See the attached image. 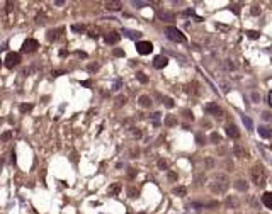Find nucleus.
I'll return each mask as SVG.
<instances>
[{
  "instance_id": "f257e3e1",
  "label": "nucleus",
  "mask_w": 272,
  "mask_h": 214,
  "mask_svg": "<svg viewBox=\"0 0 272 214\" xmlns=\"http://www.w3.org/2000/svg\"><path fill=\"white\" fill-rule=\"evenodd\" d=\"M165 36L170 39V41H173V43H186V36L182 34V31L177 29V27H173V26H168L165 29Z\"/></svg>"
},
{
  "instance_id": "f03ea898",
  "label": "nucleus",
  "mask_w": 272,
  "mask_h": 214,
  "mask_svg": "<svg viewBox=\"0 0 272 214\" xmlns=\"http://www.w3.org/2000/svg\"><path fill=\"white\" fill-rule=\"evenodd\" d=\"M252 179L255 185H265V172L262 166H253L252 168Z\"/></svg>"
},
{
  "instance_id": "7ed1b4c3",
  "label": "nucleus",
  "mask_w": 272,
  "mask_h": 214,
  "mask_svg": "<svg viewBox=\"0 0 272 214\" xmlns=\"http://www.w3.org/2000/svg\"><path fill=\"white\" fill-rule=\"evenodd\" d=\"M136 51L140 54H150L153 51V44L150 41H138L136 43Z\"/></svg>"
},
{
  "instance_id": "20e7f679",
  "label": "nucleus",
  "mask_w": 272,
  "mask_h": 214,
  "mask_svg": "<svg viewBox=\"0 0 272 214\" xmlns=\"http://www.w3.org/2000/svg\"><path fill=\"white\" fill-rule=\"evenodd\" d=\"M21 63V54L19 53H9L5 56V66L7 68H14Z\"/></svg>"
},
{
  "instance_id": "39448f33",
  "label": "nucleus",
  "mask_w": 272,
  "mask_h": 214,
  "mask_svg": "<svg viewBox=\"0 0 272 214\" xmlns=\"http://www.w3.org/2000/svg\"><path fill=\"white\" fill-rule=\"evenodd\" d=\"M39 48V43L36 41V39H26V41L22 43V53H32L36 51V49Z\"/></svg>"
},
{
  "instance_id": "423d86ee",
  "label": "nucleus",
  "mask_w": 272,
  "mask_h": 214,
  "mask_svg": "<svg viewBox=\"0 0 272 214\" xmlns=\"http://www.w3.org/2000/svg\"><path fill=\"white\" fill-rule=\"evenodd\" d=\"M119 39H121V34L116 32V31H111V32H107V34L104 36V41H106L107 44H118Z\"/></svg>"
},
{
  "instance_id": "0eeeda50",
  "label": "nucleus",
  "mask_w": 272,
  "mask_h": 214,
  "mask_svg": "<svg viewBox=\"0 0 272 214\" xmlns=\"http://www.w3.org/2000/svg\"><path fill=\"white\" fill-rule=\"evenodd\" d=\"M167 65H168V58H167V56H163V54H158V56H155L153 66L157 68V70H162V68H165Z\"/></svg>"
},
{
  "instance_id": "6e6552de",
  "label": "nucleus",
  "mask_w": 272,
  "mask_h": 214,
  "mask_svg": "<svg viewBox=\"0 0 272 214\" xmlns=\"http://www.w3.org/2000/svg\"><path fill=\"white\" fill-rule=\"evenodd\" d=\"M158 17L163 22H173L175 20V16L172 12H168V10H158Z\"/></svg>"
},
{
  "instance_id": "1a4fd4ad",
  "label": "nucleus",
  "mask_w": 272,
  "mask_h": 214,
  "mask_svg": "<svg viewBox=\"0 0 272 214\" xmlns=\"http://www.w3.org/2000/svg\"><path fill=\"white\" fill-rule=\"evenodd\" d=\"M206 112H208V114H213V116H221L223 114V111L218 107V104H213V102L206 106Z\"/></svg>"
},
{
  "instance_id": "9d476101",
  "label": "nucleus",
  "mask_w": 272,
  "mask_h": 214,
  "mask_svg": "<svg viewBox=\"0 0 272 214\" xmlns=\"http://www.w3.org/2000/svg\"><path fill=\"white\" fill-rule=\"evenodd\" d=\"M122 34L129 39H140L141 38V32L140 31H131V29H122Z\"/></svg>"
},
{
  "instance_id": "9b49d317",
  "label": "nucleus",
  "mask_w": 272,
  "mask_h": 214,
  "mask_svg": "<svg viewBox=\"0 0 272 214\" xmlns=\"http://www.w3.org/2000/svg\"><path fill=\"white\" fill-rule=\"evenodd\" d=\"M226 134H228L230 138H233V139H237V138L240 136V131H238V128H237V126L230 124V126L226 128Z\"/></svg>"
},
{
  "instance_id": "f8f14e48",
  "label": "nucleus",
  "mask_w": 272,
  "mask_h": 214,
  "mask_svg": "<svg viewBox=\"0 0 272 214\" xmlns=\"http://www.w3.org/2000/svg\"><path fill=\"white\" fill-rule=\"evenodd\" d=\"M228 189V184H211V190L214 192V194H223L224 190Z\"/></svg>"
},
{
  "instance_id": "ddd939ff",
  "label": "nucleus",
  "mask_w": 272,
  "mask_h": 214,
  "mask_svg": "<svg viewBox=\"0 0 272 214\" xmlns=\"http://www.w3.org/2000/svg\"><path fill=\"white\" fill-rule=\"evenodd\" d=\"M262 202H264L265 207L272 209V192H265V194L262 195Z\"/></svg>"
},
{
  "instance_id": "4468645a",
  "label": "nucleus",
  "mask_w": 272,
  "mask_h": 214,
  "mask_svg": "<svg viewBox=\"0 0 272 214\" xmlns=\"http://www.w3.org/2000/svg\"><path fill=\"white\" fill-rule=\"evenodd\" d=\"M235 189L237 190H240V192H247V189H248V184H247V180H237L235 182Z\"/></svg>"
},
{
  "instance_id": "2eb2a0df",
  "label": "nucleus",
  "mask_w": 272,
  "mask_h": 214,
  "mask_svg": "<svg viewBox=\"0 0 272 214\" xmlns=\"http://www.w3.org/2000/svg\"><path fill=\"white\" fill-rule=\"evenodd\" d=\"M106 9L107 10H121L122 3L121 2H106Z\"/></svg>"
},
{
  "instance_id": "dca6fc26",
  "label": "nucleus",
  "mask_w": 272,
  "mask_h": 214,
  "mask_svg": "<svg viewBox=\"0 0 272 214\" xmlns=\"http://www.w3.org/2000/svg\"><path fill=\"white\" fill-rule=\"evenodd\" d=\"M259 134L262 138H270L272 136V129H269L267 126H260V128H259Z\"/></svg>"
},
{
  "instance_id": "f3484780",
  "label": "nucleus",
  "mask_w": 272,
  "mask_h": 214,
  "mask_svg": "<svg viewBox=\"0 0 272 214\" xmlns=\"http://www.w3.org/2000/svg\"><path fill=\"white\" fill-rule=\"evenodd\" d=\"M233 153L237 155L238 158H245V155H247V151L243 150V148L240 146V144H235L233 146Z\"/></svg>"
},
{
  "instance_id": "a211bd4d",
  "label": "nucleus",
  "mask_w": 272,
  "mask_h": 214,
  "mask_svg": "<svg viewBox=\"0 0 272 214\" xmlns=\"http://www.w3.org/2000/svg\"><path fill=\"white\" fill-rule=\"evenodd\" d=\"M221 65H223V68H224V70H226V71H233L235 68H237V65H235V63H233V61H231V60H224V61H223V63H221Z\"/></svg>"
},
{
  "instance_id": "6ab92c4d",
  "label": "nucleus",
  "mask_w": 272,
  "mask_h": 214,
  "mask_svg": "<svg viewBox=\"0 0 272 214\" xmlns=\"http://www.w3.org/2000/svg\"><path fill=\"white\" fill-rule=\"evenodd\" d=\"M138 100H140V106H141V107H150V106H151V99H150L148 95H141Z\"/></svg>"
},
{
  "instance_id": "aec40b11",
  "label": "nucleus",
  "mask_w": 272,
  "mask_h": 214,
  "mask_svg": "<svg viewBox=\"0 0 272 214\" xmlns=\"http://www.w3.org/2000/svg\"><path fill=\"white\" fill-rule=\"evenodd\" d=\"M242 121H243L245 128L248 129V131H253V122H252V119H250L248 116H242Z\"/></svg>"
},
{
  "instance_id": "412c9836",
  "label": "nucleus",
  "mask_w": 272,
  "mask_h": 214,
  "mask_svg": "<svg viewBox=\"0 0 272 214\" xmlns=\"http://www.w3.org/2000/svg\"><path fill=\"white\" fill-rule=\"evenodd\" d=\"M131 3L136 7V9H143V7H148V5H150V2H143V0H133Z\"/></svg>"
},
{
  "instance_id": "4be33fe9",
  "label": "nucleus",
  "mask_w": 272,
  "mask_h": 214,
  "mask_svg": "<svg viewBox=\"0 0 272 214\" xmlns=\"http://www.w3.org/2000/svg\"><path fill=\"white\" fill-rule=\"evenodd\" d=\"M209 139H211V143H214V144H219V143H221V136H219L218 133H211Z\"/></svg>"
},
{
  "instance_id": "5701e85b",
  "label": "nucleus",
  "mask_w": 272,
  "mask_h": 214,
  "mask_svg": "<svg viewBox=\"0 0 272 214\" xmlns=\"http://www.w3.org/2000/svg\"><path fill=\"white\" fill-rule=\"evenodd\" d=\"M71 31L73 32H82V31H85V26H83V24H73V26H71Z\"/></svg>"
},
{
  "instance_id": "b1692460",
  "label": "nucleus",
  "mask_w": 272,
  "mask_h": 214,
  "mask_svg": "<svg viewBox=\"0 0 272 214\" xmlns=\"http://www.w3.org/2000/svg\"><path fill=\"white\" fill-rule=\"evenodd\" d=\"M19 111H21V112H29V111H32V104H22V106L19 107Z\"/></svg>"
},
{
  "instance_id": "393cba45",
  "label": "nucleus",
  "mask_w": 272,
  "mask_h": 214,
  "mask_svg": "<svg viewBox=\"0 0 272 214\" xmlns=\"http://www.w3.org/2000/svg\"><path fill=\"white\" fill-rule=\"evenodd\" d=\"M245 34L248 36L250 39H259V36H260V34H259V32H257V31H247Z\"/></svg>"
},
{
  "instance_id": "a878e982",
  "label": "nucleus",
  "mask_w": 272,
  "mask_h": 214,
  "mask_svg": "<svg viewBox=\"0 0 272 214\" xmlns=\"http://www.w3.org/2000/svg\"><path fill=\"white\" fill-rule=\"evenodd\" d=\"M226 206H228V207H238V201H237V199H228Z\"/></svg>"
},
{
  "instance_id": "bb28decb",
  "label": "nucleus",
  "mask_w": 272,
  "mask_h": 214,
  "mask_svg": "<svg viewBox=\"0 0 272 214\" xmlns=\"http://www.w3.org/2000/svg\"><path fill=\"white\" fill-rule=\"evenodd\" d=\"M173 194H177V195H186V187H175V189H173Z\"/></svg>"
},
{
  "instance_id": "cd10ccee",
  "label": "nucleus",
  "mask_w": 272,
  "mask_h": 214,
  "mask_svg": "<svg viewBox=\"0 0 272 214\" xmlns=\"http://www.w3.org/2000/svg\"><path fill=\"white\" fill-rule=\"evenodd\" d=\"M184 16H194V17H196V19H197V20H202L201 17H197V16H196V12H194V10H192V9H187V10H184Z\"/></svg>"
},
{
  "instance_id": "c85d7f7f",
  "label": "nucleus",
  "mask_w": 272,
  "mask_h": 214,
  "mask_svg": "<svg viewBox=\"0 0 272 214\" xmlns=\"http://www.w3.org/2000/svg\"><path fill=\"white\" fill-rule=\"evenodd\" d=\"M163 104H165V107H173V100L172 99H170V97H165V99H163Z\"/></svg>"
},
{
  "instance_id": "c756f323",
  "label": "nucleus",
  "mask_w": 272,
  "mask_h": 214,
  "mask_svg": "<svg viewBox=\"0 0 272 214\" xmlns=\"http://www.w3.org/2000/svg\"><path fill=\"white\" fill-rule=\"evenodd\" d=\"M136 78H138L141 83H146V82H148V78L145 77V73H141V71H140V73H136Z\"/></svg>"
},
{
  "instance_id": "7c9ffc66",
  "label": "nucleus",
  "mask_w": 272,
  "mask_h": 214,
  "mask_svg": "<svg viewBox=\"0 0 272 214\" xmlns=\"http://www.w3.org/2000/svg\"><path fill=\"white\" fill-rule=\"evenodd\" d=\"M119 192V184H114L111 189H109V194H118Z\"/></svg>"
},
{
  "instance_id": "2f4dec72",
  "label": "nucleus",
  "mask_w": 272,
  "mask_h": 214,
  "mask_svg": "<svg viewBox=\"0 0 272 214\" xmlns=\"http://www.w3.org/2000/svg\"><path fill=\"white\" fill-rule=\"evenodd\" d=\"M196 141H197L199 144H204V138H202V134H196Z\"/></svg>"
},
{
  "instance_id": "473e14b6",
  "label": "nucleus",
  "mask_w": 272,
  "mask_h": 214,
  "mask_svg": "<svg viewBox=\"0 0 272 214\" xmlns=\"http://www.w3.org/2000/svg\"><path fill=\"white\" fill-rule=\"evenodd\" d=\"M158 166H160V168H163V170H167V168H168V163L163 162V160H160V162H158Z\"/></svg>"
},
{
  "instance_id": "72a5a7b5",
  "label": "nucleus",
  "mask_w": 272,
  "mask_h": 214,
  "mask_svg": "<svg viewBox=\"0 0 272 214\" xmlns=\"http://www.w3.org/2000/svg\"><path fill=\"white\" fill-rule=\"evenodd\" d=\"M56 32H58V31H49V32H48V38H49V39H56V38H58Z\"/></svg>"
},
{
  "instance_id": "f704fd0d",
  "label": "nucleus",
  "mask_w": 272,
  "mask_h": 214,
  "mask_svg": "<svg viewBox=\"0 0 272 214\" xmlns=\"http://www.w3.org/2000/svg\"><path fill=\"white\" fill-rule=\"evenodd\" d=\"M252 14H253V16H259V14H260V7L253 5V7H252Z\"/></svg>"
},
{
  "instance_id": "c9c22d12",
  "label": "nucleus",
  "mask_w": 272,
  "mask_h": 214,
  "mask_svg": "<svg viewBox=\"0 0 272 214\" xmlns=\"http://www.w3.org/2000/svg\"><path fill=\"white\" fill-rule=\"evenodd\" d=\"M112 54H114V56H124V51H122V49H114Z\"/></svg>"
},
{
  "instance_id": "e433bc0d",
  "label": "nucleus",
  "mask_w": 272,
  "mask_h": 214,
  "mask_svg": "<svg viewBox=\"0 0 272 214\" xmlns=\"http://www.w3.org/2000/svg\"><path fill=\"white\" fill-rule=\"evenodd\" d=\"M129 195H131V197L135 199V197H138V195H140V192L135 190V189H131V190H129Z\"/></svg>"
},
{
  "instance_id": "4c0bfd02",
  "label": "nucleus",
  "mask_w": 272,
  "mask_h": 214,
  "mask_svg": "<svg viewBox=\"0 0 272 214\" xmlns=\"http://www.w3.org/2000/svg\"><path fill=\"white\" fill-rule=\"evenodd\" d=\"M252 99H253V102H259V100H260V95H259L257 92H253V93H252Z\"/></svg>"
},
{
  "instance_id": "58836bf2",
  "label": "nucleus",
  "mask_w": 272,
  "mask_h": 214,
  "mask_svg": "<svg viewBox=\"0 0 272 214\" xmlns=\"http://www.w3.org/2000/svg\"><path fill=\"white\" fill-rule=\"evenodd\" d=\"M167 124H168V126H173V124H175V119H173V117H167Z\"/></svg>"
},
{
  "instance_id": "ea45409f",
  "label": "nucleus",
  "mask_w": 272,
  "mask_h": 214,
  "mask_svg": "<svg viewBox=\"0 0 272 214\" xmlns=\"http://www.w3.org/2000/svg\"><path fill=\"white\" fill-rule=\"evenodd\" d=\"M10 136H12V133H10V131H7V133H3V136H2V139L3 141H7V139H9V138Z\"/></svg>"
},
{
  "instance_id": "a19ab883",
  "label": "nucleus",
  "mask_w": 272,
  "mask_h": 214,
  "mask_svg": "<svg viewBox=\"0 0 272 214\" xmlns=\"http://www.w3.org/2000/svg\"><path fill=\"white\" fill-rule=\"evenodd\" d=\"M184 114H186V117H187V119H191V121H192V119H194V116H192V112H189V111H184Z\"/></svg>"
},
{
  "instance_id": "79ce46f5",
  "label": "nucleus",
  "mask_w": 272,
  "mask_h": 214,
  "mask_svg": "<svg viewBox=\"0 0 272 214\" xmlns=\"http://www.w3.org/2000/svg\"><path fill=\"white\" fill-rule=\"evenodd\" d=\"M262 117L265 119V121H269V119H270V114H269V112H264V114H262Z\"/></svg>"
},
{
  "instance_id": "37998d69",
  "label": "nucleus",
  "mask_w": 272,
  "mask_h": 214,
  "mask_svg": "<svg viewBox=\"0 0 272 214\" xmlns=\"http://www.w3.org/2000/svg\"><path fill=\"white\" fill-rule=\"evenodd\" d=\"M54 5L61 7V5H65V2H63V0H56V2H54Z\"/></svg>"
},
{
  "instance_id": "c03bdc74",
  "label": "nucleus",
  "mask_w": 272,
  "mask_h": 214,
  "mask_svg": "<svg viewBox=\"0 0 272 214\" xmlns=\"http://www.w3.org/2000/svg\"><path fill=\"white\" fill-rule=\"evenodd\" d=\"M119 87H121V82H116L114 83V89H112V90H119Z\"/></svg>"
},
{
  "instance_id": "a18cd8bd",
  "label": "nucleus",
  "mask_w": 272,
  "mask_h": 214,
  "mask_svg": "<svg viewBox=\"0 0 272 214\" xmlns=\"http://www.w3.org/2000/svg\"><path fill=\"white\" fill-rule=\"evenodd\" d=\"M80 83H82L83 87H90V85H92V83H90L89 80H85V82H80Z\"/></svg>"
},
{
  "instance_id": "49530a36",
  "label": "nucleus",
  "mask_w": 272,
  "mask_h": 214,
  "mask_svg": "<svg viewBox=\"0 0 272 214\" xmlns=\"http://www.w3.org/2000/svg\"><path fill=\"white\" fill-rule=\"evenodd\" d=\"M133 134H135L136 138H140V136H141V133H140V131H136V129H133Z\"/></svg>"
},
{
  "instance_id": "de8ad7c7",
  "label": "nucleus",
  "mask_w": 272,
  "mask_h": 214,
  "mask_svg": "<svg viewBox=\"0 0 272 214\" xmlns=\"http://www.w3.org/2000/svg\"><path fill=\"white\" fill-rule=\"evenodd\" d=\"M10 158H12V162L16 163V151H12V153H10Z\"/></svg>"
},
{
  "instance_id": "09e8293b",
  "label": "nucleus",
  "mask_w": 272,
  "mask_h": 214,
  "mask_svg": "<svg viewBox=\"0 0 272 214\" xmlns=\"http://www.w3.org/2000/svg\"><path fill=\"white\" fill-rule=\"evenodd\" d=\"M231 7H233V10H235V14H238V12H240V10H238V5H231Z\"/></svg>"
},
{
  "instance_id": "8fccbe9b",
  "label": "nucleus",
  "mask_w": 272,
  "mask_h": 214,
  "mask_svg": "<svg viewBox=\"0 0 272 214\" xmlns=\"http://www.w3.org/2000/svg\"><path fill=\"white\" fill-rule=\"evenodd\" d=\"M270 150H272V146H270Z\"/></svg>"
},
{
  "instance_id": "3c124183",
  "label": "nucleus",
  "mask_w": 272,
  "mask_h": 214,
  "mask_svg": "<svg viewBox=\"0 0 272 214\" xmlns=\"http://www.w3.org/2000/svg\"><path fill=\"white\" fill-rule=\"evenodd\" d=\"M128 214H129V212H128Z\"/></svg>"
}]
</instances>
